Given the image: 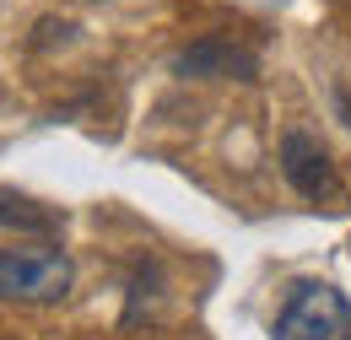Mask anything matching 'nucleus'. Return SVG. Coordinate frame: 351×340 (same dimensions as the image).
<instances>
[{
    "label": "nucleus",
    "mask_w": 351,
    "mask_h": 340,
    "mask_svg": "<svg viewBox=\"0 0 351 340\" xmlns=\"http://www.w3.org/2000/svg\"><path fill=\"white\" fill-rule=\"evenodd\" d=\"M276 340H351V302L341 287L330 281H298L276 324H270Z\"/></svg>",
    "instance_id": "f257e3e1"
},
{
    "label": "nucleus",
    "mask_w": 351,
    "mask_h": 340,
    "mask_svg": "<svg viewBox=\"0 0 351 340\" xmlns=\"http://www.w3.org/2000/svg\"><path fill=\"white\" fill-rule=\"evenodd\" d=\"M71 292V259L54 243L0 249V302H60Z\"/></svg>",
    "instance_id": "f03ea898"
},
{
    "label": "nucleus",
    "mask_w": 351,
    "mask_h": 340,
    "mask_svg": "<svg viewBox=\"0 0 351 340\" xmlns=\"http://www.w3.org/2000/svg\"><path fill=\"white\" fill-rule=\"evenodd\" d=\"M173 76H184V82H254L260 54L232 33H206L173 54Z\"/></svg>",
    "instance_id": "7ed1b4c3"
},
{
    "label": "nucleus",
    "mask_w": 351,
    "mask_h": 340,
    "mask_svg": "<svg viewBox=\"0 0 351 340\" xmlns=\"http://www.w3.org/2000/svg\"><path fill=\"white\" fill-rule=\"evenodd\" d=\"M276 162H281V178H287L303 200H313V206H335V200H341V173H335V157L324 151L319 135L287 130Z\"/></svg>",
    "instance_id": "20e7f679"
},
{
    "label": "nucleus",
    "mask_w": 351,
    "mask_h": 340,
    "mask_svg": "<svg viewBox=\"0 0 351 340\" xmlns=\"http://www.w3.org/2000/svg\"><path fill=\"white\" fill-rule=\"evenodd\" d=\"M0 227H5V232H33V238H54V232L65 227V216L54 211V206H38V200L16 195V189H0Z\"/></svg>",
    "instance_id": "39448f33"
},
{
    "label": "nucleus",
    "mask_w": 351,
    "mask_h": 340,
    "mask_svg": "<svg viewBox=\"0 0 351 340\" xmlns=\"http://www.w3.org/2000/svg\"><path fill=\"white\" fill-rule=\"evenodd\" d=\"M330 97H335V114H341V125L351 130V92H346V86H330Z\"/></svg>",
    "instance_id": "423d86ee"
}]
</instances>
